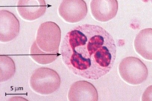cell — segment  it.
Returning a JSON list of instances; mask_svg holds the SVG:
<instances>
[{
  "mask_svg": "<svg viewBox=\"0 0 152 101\" xmlns=\"http://www.w3.org/2000/svg\"><path fill=\"white\" fill-rule=\"evenodd\" d=\"M64 63L74 74L96 80L114 65L117 48L113 37L100 26L85 24L67 33L61 43Z\"/></svg>",
  "mask_w": 152,
  "mask_h": 101,
  "instance_id": "cell-1",
  "label": "cell"
},
{
  "mask_svg": "<svg viewBox=\"0 0 152 101\" xmlns=\"http://www.w3.org/2000/svg\"><path fill=\"white\" fill-rule=\"evenodd\" d=\"M30 83L34 92L42 95H48L60 88L61 80L56 71L48 68L40 67L31 75Z\"/></svg>",
  "mask_w": 152,
  "mask_h": 101,
  "instance_id": "cell-2",
  "label": "cell"
},
{
  "mask_svg": "<svg viewBox=\"0 0 152 101\" xmlns=\"http://www.w3.org/2000/svg\"><path fill=\"white\" fill-rule=\"evenodd\" d=\"M61 34L60 28L56 23L46 21L39 27L35 41L43 52L59 53Z\"/></svg>",
  "mask_w": 152,
  "mask_h": 101,
  "instance_id": "cell-3",
  "label": "cell"
},
{
  "mask_svg": "<svg viewBox=\"0 0 152 101\" xmlns=\"http://www.w3.org/2000/svg\"><path fill=\"white\" fill-rule=\"evenodd\" d=\"M118 70L121 78L131 85L140 84L145 81L148 76L147 66L136 57L124 58L120 63Z\"/></svg>",
  "mask_w": 152,
  "mask_h": 101,
  "instance_id": "cell-4",
  "label": "cell"
},
{
  "mask_svg": "<svg viewBox=\"0 0 152 101\" xmlns=\"http://www.w3.org/2000/svg\"><path fill=\"white\" fill-rule=\"evenodd\" d=\"M60 16L68 22H79L88 14L86 3L83 0H63L59 7Z\"/></svg>",
  "mask_w": 152,
  "mask_h": 101,
  "instance_id": "cell-5",
  "label": "cell"
},
{
  "mask_svg": "<svg viewBox=\"0 0 152 101\" xmlns=\"http://www.w3.org/2000/svg\"><path fill=\"white\" fill-rule=\"evenodd\" d=\"M19 21L12 13L3 10L0 12V40L8 42L15 39L19 33Z\"/></svg>",
  "mask_w": 152,
  "mask_h": 101,
  "instance_id": "cell-6",
  "label": "cell"
},
{
  "mask_svg": "<svg viewBox=\"0 0 152 101\" xmlns=\"http://www.w3.org/2000/svg\"><path fill=\"white\" fill-rule=\"evenodd\" d=\"M91 12L97 21L106 22L116 16L118 10L117 0H92Z\"/></svg>",
  "mask_w": 152,
  "mask_h": 101,
  "instance_id": "cell-7",
  "label": "cell"
},
{
  "mask_svg": "<svg viewBox=\"0 0 152 101\" xmlns=\"http://www.w3.org/2000/svg\"><path fill=\"white\" fill-rule=\"evenodd\" d=\"M69 100H98L97 91L93 85L86 81H78L71 86L68 93Z\"/></svg>",
  "mask_w": 152,
  "mask_h": 101,
  "instance_id": "cell-8",
  "label": "cell"
},
{
  "mask_svg": "<svg viewBox=\"0 0 152 101\" xmlns=\"http://www.w3.org/2000/svg\"><path fill=\"white\" fill-rule=\"evenodd\" d=\"M17 8L22 18L33 21L45 14L46 4L45 0H19Z\"/></svg>",
  "mask_w": 152,
  "mask_h": 101,
  "instance_id": "cell-9",
  "label": "cell"
},
{
  "mask_svg": "<svg viewBox=\"0 0 152 101\" xmlns=\"http://www.w3.org/2000/svg\"><path fill=\"white\" fill-rule=\"evenodd\" d=\"M137 52L146 59L152 60V29L141 30L134 41Z\"/></svg>",
  "mask_w": 152,
  "mask_h": 101,
  "instance_id": "cell-10",
  "label": "cell"
},
{
  "mask_svg": "<svg viewBox=\"0 0 152 101\" xmlns=\"http://www.w3.org/2000/svg\"><path fill=\"white\" fill-rule=\"evenodd\" d=\"M60 55L59 53L45 52L40 49L35 41L30 49V56L32 58L41 64H50L57 59Z\"/></svg>",
  "mask_w": 152,
  "mask_h": 101,
  "instance_id": "cell-11",
  "label": "cell"
},
{
  "mask_svg": "<svg viewBox=\"0 0 152 101\" xmlns=\"http://www.w3.org/2000/svg\"><path fill=\"white\" fill-rule=\"evenodd\" d=\"M15 63L11 57L5 55H0V80L3 82L9 80L15 74Z\"/></svg>",
  "mask_w": 152,
  "mask_h": 101,
  "instance_id": "cell-12",
  "label": "cell"
},
{
  "mask_svg": "<svg viewBox=\"0 0 152 101\" xmlns=\"http://www.w3.org/2000/svg\"><path fill=\"white\" fill-rule=\"evenodd\" d=\"M142 100L152 101V85L148 87L142 97Z\"/></svg>",
  "mask_w": 152,
  "mask_h": 101,
  "instance_id": "cell-13",
  "label": "cell"
},
{
  "mask_svg": "<svg viewBox=\"0 0 152 101\" xmlns=\"http://www.w3.org/2000/svg\"><path fill=\"white\" fill-rule=\"evenodd\" d=\"M151 2V3L152 4V0H150Z\"/></svg>",
  "mask_w": 152,
  "mask_h": 101,
  "instance_id": "cell-14",
  "label": "cell"
}]
</instances>
